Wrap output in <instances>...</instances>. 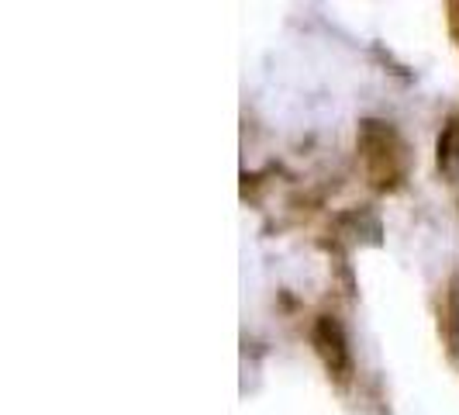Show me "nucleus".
<instances>
[{
    "mask_svg": "<svg viewBox=\"0 0 459 415\" xmlns=\"http://www.w3.org/2000/svg\"><path fill=\"white\" fill-rule=\"evenodd\" d=\"M446 22H449V35L456 39V46H459V0L446 7Z\"/></svg>",
    "mask_w": 459,
    "mask_h": 415,
    "instance_id": "7ed1b4c3",
    "label": "nucleus"
},
{
    "mask_svg": "<svg viewBox=\"0 0 459 415\" xmlns=\"http://www.w3.org/2000/svg\"><path fill=\"white\" fill-rule=\"evenodd\" d=\"M311 343H315V353L322 357L325 370L345 384L349 374H352V353H349V340H345V329L335 315H318L315 325H311Z\"/></svg>",
    "mask_w": 459,
    "mask_h": 415,
    "instance_id": "f03ea898",
    "label": "nucleus"
},
{
    "mask_svg": "<svg viewBox=\"0 0 459 415\" xmlns=\"http://www.w3.org/2000/svg\"><path fill=\"white\" fill-rule=\"evenodd\" d=\"M356 146H359L367 184L373 190H394L408 177V166H411L408 146H404V138H401V132L394 128L391 121H380V118L359 121Z\"/></svg>",
    "mask_w": 459,
    "mask_h": 415,
    "instance_id": "f257e3e1",
    "label": "nucleus"
}]
</instances>
